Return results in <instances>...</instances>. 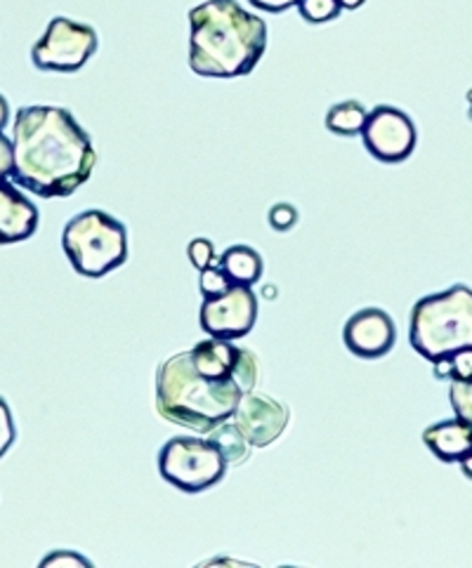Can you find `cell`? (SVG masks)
<instances>
[{
  "label": "cell",
  "instance_id": "obj_17",
  "mask_svg": "<svg viewBox=\"0 0 472 568\" xmlns=\"http://www.w3.org/2000/svg\"><path fill=\"white\" fill-rule=\"evenodd\" d=\"M366 116H369V111L362 102L348 100V102H340L327 111V128L333 132V135L354 138V135H362Z\"/></svg>",
  "mask_w": 472,
  "mask_h": 568
},
{
  "label": "cell",
  "instance_id": "obj_8",
  "mask_svg": "<svg viewBox=\"0 0 472 568\" xmlns=\"http://www.w3.org/2000/svg\"><path fill=\"white\" fill-rule=\"evenodd\" d=\"M362 142L369 154L381 163H404L419 142L413 121L402 109L381 104L369 111L362 128Z\"/></svg>",
  "mask_w": 472,
  "mask_h": 568
},
{
  "label": "cell",
  "instance_id": "obj_7",
  "mask_svg": "<svg viewBox=\"0 0 472 568\" xmlns=\"http://www.w3.org/2000/svg\"><path fill=\"white\" fill-rule=\"evenodd\" d=\"M98 31L69 17H54L46 33L31 48L33 67L54 73L81 71L98 52Z\"/></svg>",
  "mask_w": 472,
  "mask_h": 568
},
{
  "label": "cell",
  "instance_id": "obj_14",
  "mask_svg": "<svg viewBox=\"0 0 472 568\" xmlns=\"http://www.w3.org/2000/svg\"><path fill=\"white\" fill-rule=\"evenodd\" d=\"M423 444L434 458L442 463H461L468 450H472V429L459 420L434 423L423 432Z\"/></svg>",
  "mask_w": 472,
  "mask_h": 568
},
{
  "label": "cell",
  "instance_id": "obj_4",
  "mask_svg": "<svg viewBox=\"0 0 472 568\" xmlns=\"http://www.w3.org/2000/svg\"><path fill=\"white\" fill-rule=\"evenodd\" d=\"M409 343L425 362L472 349V288L456 283L421 297L411 310Z\"/></svg>",
  "mask_w": 472,
  "mask_h": 568
},
{
  "label": "cell",
  "instance_id": "obj_25",
  "mask_svg": "<svg viewBox=\"0 0 472 568\" xmlns=\"http://www.w3.org/2000/svg\"><path fill=\"white\" fill-rule=\"evenodd\" d=\"M43 568H54V566H92L90 559L81 557V555H73V552H54V555H48L43 561H41Z\"/></svg>",
  "mask_w": 472,
  "mask_h": 568
},
{
  "label": "cell",
  "instance_id": "obj_30",
  "mask_svg": "<svg viewBox=\"0 0 472 568\" xmlns=\"http://www.w3.org/2000/svg\"><path fill=\"white\" fill-rule=\"evenodd\" d=\"M338 3L343 10H356V8H362L366 0H338Z\"/></svg>",
  "mask_w": 472,
  "mask_h": 568
},
{
  "label": "cell",
  "instance_id": "obj_32",
  "mask_svg": "<svg viewBox=\"0 0 472 568\" xmlns=\"http://www.w3.org/2000/svg\"><path fill=\"white\" fill-rule=\"evenodd\" d=\"M468 116H470V119H472V104H470V111H468Z\"/></svg>",
  "mask_w": 472,
  "mask_h": 568
},
{
  "label": "cell",
  "instance_id": "obj_12",
  "mask_svg": "<svg viewBox=\"0 0 472 568\" xmlns=\"http://www.w3.org/2000/svg\"><path fill=\"white\" fill-rule=\"evenodd\" d=\"M343 343L359 358H383L396 343V326L385 310L366 307L348 318Z\"/></svg>",
  "mask_w": 472,
  "mask_h": 568
},
{
  "label": "cell",
  "instance_id": "obj_20",
  "mask_svg": "<svg viewBox=\"0 0 472 568\" xmlns=\"http://www.w3.org/2000/svg\"><path fill=\"white\" fill-rule=\"evenodd\" d=\"M234 286V281L227 276V272L220 267V264H211V267L201 270V276H199V288H201V295L203 297H218V295H224L227 291H230Z\"/></svg>",
  "mask_w": 472,
  "mask_h": 568
},
{
  "label": "cell",
  "instance_id": "obj_27",
  "mask_svg": "<svg viewBox=\"0 0 472 568\" xmlns=\"http://www.w3.org/2000/svg\"><path fill=\"white\" fill-rule=\"evenodd\" d=\"M12 170V142L0 132V180H6Z\"/></svg>",
  "mask_w": 472,
  "mask_h": 568
},
{
  "label": "cell",
  "instance_id": "obj_22",
  "mask_svg": "<svg viewBox=\"0 0 472 568\" xmlns=\"http://www.w3.org/2000/svg\"><path fill=\"white\" fill-rule=\"evenodd\" d=\"M17 439V429H14V420H12V410L10 404L0 396V458L12 448Z\"/></svg>",
  "mask_w": 472,
  "mask_h": 568
},
{
  "label": "cell",
  "instance_id": "obj_13",
  "mask_svg": "<svg viewBox=\"0 0 472 568\" xmlns=\"http://www.w3.org/2000/svg\"><path fill=\"white\" fill-rule=\"evenodd\" d=\"M38 230V207L14 184L0 180V245L31 239Z\"/></svg>",
  "mask_w": 472,
  "mask_h": 568
},
{
  "label": "cell",
  "instance_id": "obj_31",
  "mask_svg": "<svg viewBox=\"0 0 472 568\" xmlns=\"http://www.w3.org/2000/svg\"><path fill=\"white\" fill-rule=\"evenodd\" d=\"M465 98H468V104H472V88L468 90V94H465Z\"/></svg>",
  "mask_w": 472,
  "mask_h": 568
},
{
  "label": "cell",
  "instance_id": "obj_10",
  "mask_svg": "<svg viewBox=\"0 0 472 568\" xmlns=\"http://www.w3.org/2000/svg\"><path fill=\"white\" fill-rule=\"evenodd\" d=\"M194 368L205 377H237L249 389L258 383V358L251 349L237 347L232 339L208 337L189 349Z\"/></svg>",
  "mask_w": 472,
  "mask_h": 568
},
{
  "label": "cell",
  "instance_id": "obj_21",
  "mask_svg": "<svg viewBox=\"0 0 472 568\" xmlns=\"http://www.w3.org/2000/svg\"><path fill=\"white\" fill-rule=\"evenodd\" d=\"M187 257H189V262H192L199 272L205 270V267H211V264L218 262L215 245L208 241V239H192V241H189Z\"/></svg>",
  "mask_w": 472,
  "mask_h": 568
},
{
  "label": "cell",
  "instance_id": "obj_18",
  "mask_svg": "<svg viewBox=\"0 0 472 568\" xmlns=\"http://www.w3.org/2000/svg\"><path fill=\"white\" fill-rule=\"evenodd\" d=\"M298 12L308 24H327L343 12L338 0H298Z\"/></svg>",
  "mask_w": 472,
  "mask_h": 568
},
{
  "label": "cell",
  "instance_id": "obj_3",
  "mask_svg": "<svg viewBox=\"0 0 472 568\" xmlns=\"http://www.w3.org/2000/svg\"><path fill=\"white\" fill-rule=\"evenodd\" d=\"M253 392L237 377L201 375L189 352L173 354L157 371V410L163 420L208 434L230 420L241 396Z\"/></svg>",
  "mask_w": 472,
  "mask_h": 568
},
{
  "label": "cell",
  "instance_id": "obj_19",
  "mask_svg": "<svg viewBox=\"0 0 472 568\" xmlns=\"http://www.w3.org/2000/svg\"><path fill=\"white\" fill-rule=\"evenodd\" d=\"M449 402H451L453 415L472 429V381H465V383L453 381L449 385Z\"/></svg>",
  "mask_w": 472,
  "mask_h": 568
},
{
  "label": "cell",
  "instance_id": "obj_24",
  "mask_svg": "<svg viewBox=\"0 0 472 568\" xmlns=\"http://www.w3.org/2000/svg\"><path fill=\"white\" fill-rule=\"evenodd\" d=\"M449 358H451V381L449 383L472 381V349H463Z\"/></svg>",
  "mask_w": 472,
  "mask_h": 568
},
{
  "label": "cell",
  "instance_id": "obj_2",
  "mask_svg": "<svg viewBox=\"0 0 472 568\" xmlns=\"http://www.w3.org/2000/svg\"><path fill=\"white\" fill-rule=\"evenodd\" d=\"M189 67L203 79L249 75L268 50V24L237 0H205L189 10Z\"/></svg>",
  "mask_w": 472,
  "mask_h": 568
},
{
  "label": "cell",
  "instance_id": "obj_6",
  "mask_svg": "<svg viewBox=\"0 0 472 568\" xmlns=\"http://www.w3.org/2000/svg\"><path fill=\"white\" fill-rule=\"evenodd\" d=\"M220 450L199 437H175L159 450V475L182 494H203L224 479Z\"/></svg>",
  "mask_w": 472,
  "mask_h": 568
},
{
  "label": "cell",
  "instance_id": "obj_1",
  "mask_svg": "<svg viewBox=\"0 0 472 568\" xmlns=\"http://www.w3.org/2000/svg\"><path fill=\"white\" fill-rule=\"evenodd\" d=\"M98 154L88 132L62 106H22L12 125L14 184L41 199H67L90 180Z\"/></svg>",
  "mask_w": 472,
  "mask_h": 568
},
{
  "label": "cell",
  "instance_id": "obj_28",
  "mask_svg": "<svg viewBox=\"0 0 472 568\" xmlns=\"http://www.w3.org/2000/svg\"><path fill=\"white\" fill-rule=\"evenodd\" d=\"M8 121H10V106L3 94H0V132L8 128Z\"/></svg>",
  "mask_w": 472,
  "mask_h": 568
},
{
  "label": "cell",
  "instance_id": "obj_15",
  "mask_svg": "<svg viewBox=\"0 0 472 568\" xmlns=\"http://www.w3.org/2000/svg\"><path fill=\"white\" fill-rule=\"evenodd\" d=\"M218 264L239 286H255L264 272V262L251 245H232L220 255Z\"/></svg>",
  "mask_w": 472,
  "mask_h": 568
},
{
  "label": "cell",
  "instance_id": "obj_9",
  "mask_svg": "<svg viewBox=\"0 0 472 568\" xmlns=\"http://www.w3.org/2000/svg\"><path fill=\"white\" fill-rule=\"evenodd\" d=\"M258 321V295L251 286H234L224 295L218 297H203L199 324L201 331L211 337L222 339H239L245 337Z\"/></svg>",
  "mask_w": 472,
  "mask_h": 568
},
{
  "label": "cell",
  "instance_id": "obj_23",
  "mask_svg": "<svg viewBox=\"0 0 472 568\" xmlns=\"http://www.w3.org/2000/svg\"><path fill=\"white\" fill-rule=\"evenodd\" d=\"M268 217H270V226L277 232H289V230H293L295 222H298V213H295V207L291 203L274 205Z\"/></svg>",
  "mask_w": 472,
  "mask_h": 568
},
{
  "label": "cell",
  "instance_id": "obj_26",
  "mask_svg": "<svg viewBox=\"0 0 472 568\" xmlns=\"http://www.w3.org/2000/svg\"><path fill=\"white\" fill-rule=\"evenodd\" d=\"M251 6H255L262 12H270V14H279V12H287L289 8L298 6V0H249Z\"/></svg>",
  "mask_w": 472,
  "mask_h": 568
},
{
  "label": "cell",
  "instance_id": "obj_5",
  "mask_svg": "<svg viewBox=\"0 0 472 568\" xmlns=\"http://www.w3.org/2000/svg\"><path fill=\"white\" fill-rule=\"evenodd\" d=\"M62 251L76 274L102 278L123 267L128 260V232L117 217L92 207V211L67 222L62 232Z\"/></svg>",
  "mask_w": 472,
  "mask_h": 568
},
{
  "label": "cell",
  "instance_id": "obj_29",
  "mask_svg": "<svg viewBox=\"0 0 472 568\" xmlns=\"http://www.w3.org/2000/svg\"><path fill=\"white\" fill-rule=\"evenodd\" d=\"M461 465V471H463V477H468L470 481H472V450H468L465 456H463V460L459 463Z\"/></svg>",
  "mask_w": 472,
  "mask_h": 568
},
{
  "label": "cell",
  "instance_id": "obj_16",
  "mask_svg": "<svg viewBox=\"0 0 472 568\" xmlns=\"http://www.w3.org/2000/svg\"><path fill=\"white\" fill-rule=\"evenodd\" d=\"M208 442H211L227 465H243L251 456V444L243 437V432L237 427V423H222L215 429L208 432Z\"/></svg>",
  "mask_w": 472,
  "mask_h": 568
},
{
  "label": "cell",
  "instance_id": "obj_11",
  "mask_svg": "<svg viewBox=\"0 0 472 568\" xmlns=\"http://www.w3.org/2000/svg\"><path fill=\"white\" fill-rule=\"evenodd\" d=\"M232 418L253 448H268L287 432L291 410L268 394L245 392Z\"/></svg>",
  "mask_w": 472,
  "mask_h": 568
}]
</instances>
